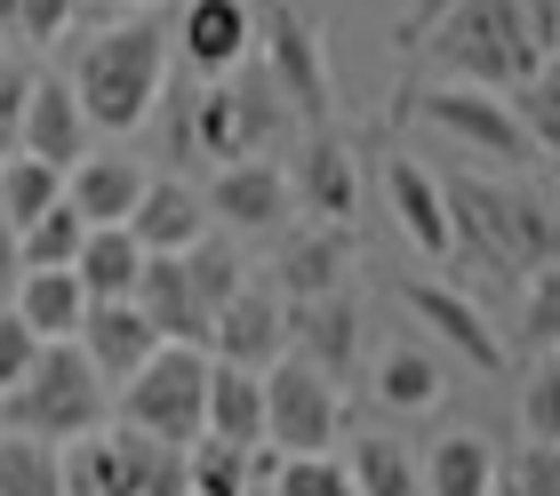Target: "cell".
I'll use <instances>...</instances> for the list:
<instances>
[{
    "instance_id": "obj_1",
    "label": "cell",
    "mask_w": 560,
    "mask_h": 496,
    "mask_svg": "<svg viewBox=\"0 0 560 496\" xmlns=\"http://www.w3.org/2000/svg\"><path fill=\"white\" fill-rule=\"evenodd\" d=\"M168 57H176V24L168 16H120L105 24V33H89L81 48H72V96L89 104L96 137H129V128L152 120V104L168 96Z\"/></svg>"
},
{
    "instance_id": "obj_2",
    "label": "cell",
    "mask_w": 560,
    "mask_h": 496,
    "mask_svg": "<svg viewBox=\"0 0 560 496\" xmlns=\"http://www.w3.org/2000/svg\"><path fill=\"white\" fill-rule=\"evenodd\" d=\"M448 72V81H480V89H513L521 72H537V33H528L521 0H432L424 16H409L400 33Z\"/></svg>"
},
{
    "instance_id": "obj_3",
    "label": "cell",
    "mask_w": 560,
    "mask_h": 496,
    "mask_svg": "<svg viewBox=\"0 0 560 496\" xmlns=\"http://www.w3.org/2000/svg\"><path fill=\"white\" fill-rule=\"evenodd\" d=\"M0 416L24 425V432H40V440H72L89 425H113V384L96 377V360L81 353V336H40L24 384L0 393Z\"/></svg>"
},
{
    "instance_id": "obj_4",
    "label": "cell",
    "mask_w": 560,
    "mask_h": 496,
    "mask_svg": "<svg viewBox=\"0 0 560 496\" xmlns=\"http://www.w3.org/2000/svg\"><path fill=\"white\" fill-rule=\"evenodd\" d=\"M120 393V416L161 440H200L209 432V345H176V336H161L129 384H113Z\"/></svg>"
},
{
    "instance_id": "obj_5",
    "label": "cell",
    "mask_w": 560,
    "mask_h": 496,
    "mask_svg": "<svg viewBox=\"0 0 560 496\" xmlns=\"http://www.w3.org/2000/svg\"><path fill=\"white\" fill-rule=\"evenodd\" d=\"M400 113L424 120V128H441L448 145H465V152H480V161H497V169L537 161V145H528V128H521V113H513V96H504V89L432 81V89H409V104H400Z\"/></svg>"
},
{
    "instance_id": "obj_6",
    "label": "cell",
    "mask_w": 560,
    "mask_h": 496,
    "mask_svg": "<svg viewBox=\"0 0 560 496\" xmlns=\"http://www.w3.org/2000/svg\"><path fill=\"white\" fill-rule=\"evenodd\" d=\"M248 57L265 65V81L280 89V104L296 113V128H328L337 113V81H328V57H320V33L296 0H272L257 16V48Z\"/></svg>"
},
{
    "instance_id": "obj_7",
    "label": "cell",
    "mask_w": 560,
    "mask_h": 496,
    "mask_svg": "<svg viewBox=\"0 0 560 496\" xmlns=\"http://www.w3.org/2000/svg\"><path fill=\"white\" fill-rule=\"evenodd\" d=\"M345 432V384L313 369L304 353H272L265 360V440L280 457L296 449H337Z\"/></svg>"
},
{
    "instance_id": "obj_8",
    "label": "cell",
    "mask_w": 560,
    "mask_h": 496,
    "mask_svg": "<svg viewBox=\"0 0 560 496\" xmlns=\"http://www.w3.org/2000/svg\"><path fill=\"white\" fill-rule=\"evenodd\" d=\"M400 304H409V321H417L441 353H456L465 369H480V377H504V369H513V353H504V336H497L489 312H480L472 289H448V280H409Z\"/></svg>"
},
{
    "instance_id": "obj_9",
    "label": "cell",
    "mask_w": 560,
    "mask_h": 496,
    "mask_svg": "<svg viewBox=\"0 0 560 496\" xmlns=\"http://www.w3.org/2000/svg\"><path fill=\"white\" fill-rule=\"evenodd\" d=\"M209 217L224 232H289L296 217V193H289V169L272 152H241V161H217V176L200 185Z\"/></svg>"
},
{
    "instance_id": "obj_10",
    "label": "cell",
    "mask_w": 560,
    "mask_h": 496,
    "mask_svg": "<svg viewBox=\"0 0 560 496\" xmlns=\"http://www.w3.org/2000/svg\"><path fill=\"white\" fill-rule=\"evenodd\" d=\"M209 353L241 360V369H265L272 353H289V297H280L272 280H241L209 321Z\"/></svg>"
},
{
    "instance_id": "obj_11",
    "label": "cell",
    "mask_w": 560,
    "mask_h": 496,
    "mask_svg": "<svg viewBox=\"0 0 560 496\" xmlns=\"http://www.w3.org/2000/svg\"><path fill=\"white\" fill-rule=\"evenodd\" d=\"M289 193H296V217L352 224L361 217V161H352V145L328 137V128H304V145L289 161Z\"/></svg>"
},
{
    "instance_id": "obj_12",
    "label": "cell",
    "mask_w": 560,
    "mask_h": 496,
    "mask_svg": "<svg viewBox=\"0 0 560 496\" xmlns=\"http://www.w3.org/2000/svg\"><path fill=\"white\" fill-rule=\"evenodd\" d=\"M352 256H361V241H352V224H328L313 217L304 232H289L272 256V289L280 297H328V289H352Z\"/></svg>"
},
{
    "instance_id": "obj_13",
    "label": "cell",
    "mask_w": 560,
    "mask_h": 496,
    "mask_svg": "<svg viewBox=\"0 0 560 496\" xmlns=\"http://www.w3.org/2000/svg\"><path fill=\"white\" fill-rule=\"evenodd\" d=\"M248 48H257V0H185V16H176V57H185L200 81L248 65Z\"/></svg>"
},
{
    "instance_id": "obj_14",
    "label": "cell",
    "mask_w": 560,
    "mask_h": 496,
    "mask_svg": "<svg viewBox=\"0 0 560 496\" xmlns=\"http://www.w3.org/2000/svg\"><path fill=\"white\" fill-rule=\"evenodd\" d=\"M385 208H393L400 241H409L417 256L448 265L456 224H448V193H441V176H432L424 161H409V152H393V161H385Z\"/></svg>"
},
{
    "instance_id": "obj_15",
    "label": "cell",
    "mask_w": 560,
    "mask_h": 496,
    "mask_svg": "<svg viewBox=\"0 0 560 496\" xmlns=\"http://www.w3.org/2000/svg\"><path fill=\"white\" fill-rule=\"evenodd\" d=\"M289 353H304L313 369L328 377H352V360H361V297L352 289H328V297H296L289 304Z\"/></svg>"
},
{
    "instance_id": "obj_16",
    "label": "cell",
    "mask_w": 560,
    "mask_h": 496,
    "mask_svg": "<svg viewBox=\"0 0 560 496\" xmlns=\"http://www.w3.org/2000/svg\"><path fill=\"white\" fill-rule=\"evenodd\" d=\"M16 145L40 152V161H57V169H72V161L96 145V120H89V104L72 96L65 72H33V96H24V137H16Z\"/></svg>"
},
{
    "instance_id": "obj_17",
    "label": "cell",
    "mask_w": 560,
    "mask_h": 496,
    "mask_svg": "<svg viewBox=\"0 0 560 496\" xmlns=\"http://www.w3.org/2000/svg\"><path fill=\"white\" fill-rule=\"evenodd\" d=\"M129 297L144 304V321L161 336H176V345H209V304H200L192 273H185V249H144V273H137Z\"/></svg>"
},
{
    "instance_id": "obj_18",
    "label": "cell",
    "mask_w": 560,
    "mask_h": 496,
    "mask_svg": "<svg viewBox=\"0 0 560 496\" xmlns=\"http://www.w3.org/2000/svg\"><path fill=\"white\" fill-rule=\"evenodd\" d=\"M152 345H161V328L144 321L137 297H89V312H81V353L96 360V377H105V384H129L137 360Z\"/></svg>"
},
{
    "instance_id": "obj_19",
    "label": "cell",
    "mask_w": 560,
    "mask_h": 496,
    "mask_svg": "<svg viewBox=\"0 0 560 496\" xmlns=\"http://www.w3.org/2000/svg\"><path fill=\"white\" fill-rule=\"evenodd\" d=\"M144 161H137V152H81V161H72L65 169V200L72 208H81V217L89 224H129V208H137V193H144Z\"/></svg>"
},
{
    "instance_id": "obj_20",
    "label": "cell",
    "mask_w": 560,
    "mask_h": 496,
    "mask_svg": "<svg viewBox=\"0 0 560 496\" xmlns=\"http://www.w3.org/2000/svg\"><path fill=\"white\" fill-rule=\"evenodd\" d=\"M209 224H217L209 200H200V185H185V176H144V193L129 208V232L144 249H192Z\"/></svg>"
},
{
    "instance_id": "obj_21",
    "label": "cell",
    "mask_w": 560,
    "mask_h": 496,
    "mask_svg": "<svg viewBox=\"0 0 560 496\" xmlns=\"http://www.w3.org/2000/svg\"><path fill=\"white\" fill-rule=\"evenodd\" d=\"M113 449H120V496H185V440H161L113 416Z\"/></svg>"
},
{
    "instance_id": "obj_22",
    "label": "cell",
    "mask_w": 560,
    "mask_h": 496,
    "mask_svg": "<svg viewBox=\"0 0 560 496\" xmlns=\"http://www.w3.org/2000/svg\"><path fill=\"white\" fill-rule=\"evenodd\" d=\"M24 321H33V336H81V312H89V289L72 265H24L16 297H9Z\"/></svg>"
},
{
    "instance_id": "obj_23",
    "label": "cell",
    "mask_w": 560,
    "mask_h": 496,
    "mask_svg": "<svg viewBox=\"0 0 560 496\" xmlns=\"http://www.w3.org/2000/svg\"><path fill=\"white\" fill-rule=\"evenodd\" d=\"M209 432L217 440H265V369H241V360L209 353Z\"/></svg>"
},
{
    "instance_id": "obj_24",
    "label": "cell",
    "mask_w": 560,
    "mask_h": 496,
    "mask_svg": "<svg viewBox=\"0 0 560 496\" xmlns=\"http://www.w3.org/2000/svg\"><path fill=\"white\" fill-rule=\"evenodd\" d=\"M448 377H441V353L432 345H385L376 353V401L393 416H417V408H441Z\"/></svg>"
},
{
    "instance_id": "obj_25",
    "label": "cell",
    "mask_w": 560,
    "mask_h": 496,
    "mask_svg": "<svg viewBox=\"0 0 560 496\" xmlns=\"http://www.w3.org/2000/svg\"><path fill=\"white\" fill-rule=\"evenodd\" d=\"M72 273H81L89 297H129L137 273H144V241L129 224H89L81 232V256H72Z\"/></svg>"
},
{
    "instance_id": "obj_26",
    "label": "cell",
    "mask_w": 560,
    "mask_h": 496,
    "mask_svg": "<svg viewBox=\"0 0 560 496\" xmlns=\"http://www.w3.org/2000/svg\"><path fill=\"white\" fill-rule=\"evenodd\" d=\"M417 481L432 496H489L497 488V449L480 432H441V440H432V457L417 464Z\"/></svg>"
},
{
    "instance_id": "obj_27",
    "label": "cell",
    "mask_w": 560,
    "mask_h": 496,
    "mask_svg": "<svg viewBox=\"0 0 560 496\" xmlns=\"http://www.w3.org/2000/svg\"><path fill=\"white\" fill-rule=\"evenodd\" d=\"M57 496H120V449H113V425H89L57 440Z\"/></svg>"
},
{
    "instance_id": "obj_28",
    "label": "cell",
    "mask_w": 560,
    "mask_h": 496,
    "mask_svg": "<svg viewBox=\"0 0 560 496\" xmlns=\"http://www.w3.org/2000/svg\"><path fill=\"white\" fill-rule=\"evenodd\" d=\"M345 473H352V496H417V457L400 449V440L385 432H361L352 440V457H345Z\"/></svg>"
},
{
    "instance_id": "obj_29",
    "label": "cell",
    "mask_w": 560,
    "mask_h": 496,
    "mask_svg": "<svg viewBox=\"0 0 560 496\" xmlns=\"http://www.w3.org/2000/svg\"><path fill=\"white\" fill-rule=\"evenodd\" d=\"M48 200H65V169L16 145L9 161H0V217H9V224H33Z\"/></svg>"
},
{
    "instance_id": "obj_30",
    "label": "cell",
    "mask_w": 560,
    "mask_h": 496,
    "mask_svg": "<svg viewBox=\"0 0 560 496\" xmlns=\"http://www.w3.org/2000/svg\"><path fill=\"white\" fill-rule=\"evenodd\" d=\"M521 312H513V336L521 353H552L560 345V256H545L537 273H521Z\"/></svg>"
},
{
    "instance_id": "obj_31",
    "label": "cell",
    "mask_w": 560,
    "mask_h": 496,
    "mask_svg": "<svg viewBox=\"0 0 560 496\" xmlns=\"http://www.w3.org/2000/svg\"><path fill=\"white\" fill-rule=\"evenodd\" d=\"M0 496H57V440L24 425L0 432Z\"/></svg>"
},
{
    "instance_id": "obj_32",
    "label": "cell",
    "mask_w": 560,
    "mask_h": 496,
    "mask_svg": "<svg viewBox=\"0 0 560 496\" xmlns=\"http://www.w3.org/2000/svg\"><path fill=\"white\" fill-rule=\"evenodd\" d=\"M185 273H192V289H200V304H209V321H217V304L248 280V256L233 249V232H224V224H209V232L185 249Z\"/></svg>"
},
{
    "instance_id": "obj_33",
    "label": "cell",
    "mask_w": 560,
    "mask_h": 496,
    "mask_svg": "<svg viewBox=\"0 0 560 496\" xmlns=\"http://www.w3.org/2000/svg\"><path fill=\"white\" fill-rule=\"evenodd\" d=\"M81 232H89L81 208L48 200L33 224H16V249H24V265H72V256H81Z\"/></svg>"
},
{
    "instance_id": "obj_34",
    "label": "cell",
    "mask_w": 560,
    "mask_h": 496,
    "mask_svg": "<svg viewBox=\"0 0 560 496\" xmlns=\"http://www.w3.org/2000/svg\"><path fill=\"white\" fill-rule=\"evenodd\" d=\"M513 113H521V128H528V145L537 152H560V65H537V72H521L513 89Z\"/></svg>"
},
{
    "instance_id": "obj_35",
    "label": "cell",
    "mask_w": 560,
    "mask_h": 496,
    "mask_svg": "<svg viewBox=\"0 0 560 496\" xmlns=\"http://www.w3.org/2000/svg\"><path fill=\"white\" fill-rule=\"evenodd\" d=\"M272 496H352V473L337 449H296V457H280Z\"/></svg>"
},
{
    "instance_id": "obj_36",
    "label": "cell",
    "mask_w": 560,
    "mask_h": 496,
    "mask_svg": "<svg viewBox=\"0 0 560 496\" xmlns=\"http://www.w3.org/2000/svg\"><path fill=\"white\" fill-rule=\"evenodd\" d=\"M521 432L528 440H560V353L528 360V377H521Z\"/></svg>"
},
{
    "instance_id": "obj_37",
    "label": "cell",
    "mask_w": 560,
    "mask_h": 496,
    "mask_svg": "<svg viewBox=\"0 0 560 496\" xmlns=\"http://www.w3.org/2000/svg\"><path fill=\"white\" fill-rule=\"evenodd\" d=\"M497 488L504 496H560V440H521V457H497Z\"/></svg>"
},
{
    "instance_id": "obj_38",
    "label": "cell",
    "mask_w": 560,
    "mask_h": 496,
    "mask_svg": "<svg viewBox=\"0 0 560 496\" xmlns=\"http://www.w3.org/2000/svg\"><path fill=\"white\" fill-rule=\"evenodd\" d=\"M72 9H81V0H16V16H9V41H33V48L65 41Z\"/></svg>"
},
{
    "instance_id": "obj_39",
    "label": "cell",
    "mask_w": 560,
    "mask_h": 496,
    "mask_svg": "<svg viewBox=\"0 0 560 496\" xmlns=\"http://www.w3.org/2000/svg\"><path fill=\"white\" fill-rule=\"evenodd\" d=\"M33 353H40L33 321H24L16 304H0V393H9V384H24V369H33Z\"/></svg>"
},
{
    "instance_id": "obj_40",
    "label": "cell",
    "mask_w": 560,
    "mask_h": 496,
    "mask_svg": "<svg viewBox=\"0 0 560 496\" xmlns=\"http://www.w3.org/2000/svg\"><path fill=\"white\" fill-rule=\"evenodd\" d=\"M24 96H33V65L0 57V161H9L16 137H24Z\"/></svg>"
},
{
    "instance_id": "obj_41",
    "label": "cell",
    "mask_w": 560,
    "mask_h": 496,
    "mask_svg": "<svg viewBox=\"0 0 560 496\" xmlns=\"http://www.w3.org/2000/svg\"><path fill=\"white\" fill-rule=\"evenodd\" d=\"M16 280H24V249H16V224L0 217V304L16 297Z\"/></svg>"
},
{
    "instance_id": "obj_42",
    "label": "cell",
    "mask_w": 560,
    "mask_h": 496,
    "mask_svg": "<svg viewBox=\"0 0 560 496\" xmlns=\"http://www.w3.org/2000/svg\"><path fill=\"white\" fill-rule=\"evenodd\" d=\"M129 9H161V0H129Z\"/></svg>"
},
{
    "instance_id": "obj_43",
    "label": "cell",
    "mask_w": 560,
    "mask_h": 496,
    "mask_svg": "<svg viewBox=\"0 0 560 496\" xmlns=\"http://www.w3.org/2000/svg\"><path fill=\"white\" fill-rule=\"evenodd\" d=\"M552 185H560V152H552Z\"/></svg>"
},
{
    "instance_id": "obj_44",
    "label": "cell",
    "mask_w": 560,
    "mask_h": 496,
    "mask_svg": "<svg viewBox=\"0 0 560 496\" xmlns=\"http://www.w3.org/2000/svg\"><path fill=\"white\" fill-rule=\"evenodd\" d=\"M0 48H9V33H0Z\"/></svg>"
},
{
    "instance_id": "obj_45",
    "label": "cell",
    "mask_w": 560,
    "mask_h": 496,
    "mask_svg": "<svg viewBox=\"0 0 560 496\" xmlns=\"http://www.w3.org/2000/svg\"><path fill=\"white\" fill-rule=\"evenodd\" d=\"M552 353H560V345H552Z\"/></svg>"
}]
</instances>
